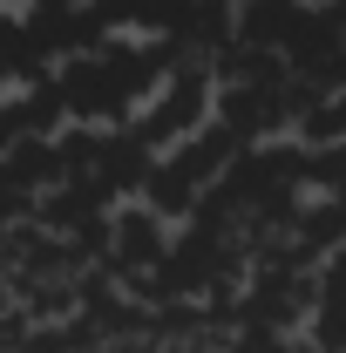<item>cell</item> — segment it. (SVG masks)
Returning <instances> with one entry per match:
<instances>
[{"instance_id": "1", "label": "cell", "mask_w": 346, "mask_h": 353, "mask_svg": "<svg viewBox=\"0 0 346 353\" xmlns=\"http://www.w3.org/2000/svg\"><path fill=\"white\" fill-rule=\"evenodd\" d=\"M183 54L176 41L163 48H95V54H75L68 68H61V102H68V116H95V123H116V116H130L136 95H150V88L170 82V61Z\"/></svg>"}, {"instance_id": "2", "label": "cell", "mask_w": 346, "mask_h": 353, "mask_svg": "<svg viewBox=\"0 0 346 353\" xmlns=\"http://www.w3.org/2000/svg\"><path fill=\"white\" fill-rule=\"evenodd\" d=\"M245 157V143H238V130H204V136H190L183 150H170L156 170H150V211L156 218H176V211H197V197L204 190H217V170H231Z\"/></svg>"}, {"instance_id": "3", "label": "cell", "mask_w": 346, "mask_h": 353, "mask_svg": "<svg viewBox=\"0 0 346 353\" xmlns=\"http://www.w3.org/2000/svg\"><path fill=\"white\" fill-rule=\"evenodd\" d=\"M204 95H211V82L197 75V68H170V82H163V95L150 102V116L136 123V136L156 150V143H176V136H190V123L204 116Z\"/></svg>"}, {"instance_id": "4", "label": "cell", "mask_w": 346, "mask_h": 353, "mask_svg": "<svg viewBox=\"0 0 346 353\" xmlns=\"http://www.w3.org/2000/svg\"><path fill=\"white\" fill-rule=\"evenodd\" d=\"M156 28L176 48H190V41L217 48L238 34V0H156Z\"/></svg>"}, {"instance_id": "5", "label": "cell", "mask_w": 346, "mask_h": 353, "mask_svg": "<svg viewBox=\"0 0 346 353\" xmlns=\"http://www.w3.org/2000/svg\"><path fill=\"white\" fill-rule=\"evenodd\" d=\"M305 7L299 0H238V41L265 48V54H285V41L299 34Z\"/></svg>"}, {"instance_id": "6", "label": "cell", "mask_w": 346, "mask_h": 353, "mask_svg": "<svg viewBox=\"0 0 346 353\" xmlns=\"http://www.w3.org/2000/svg\"><path fill=\"white\" fill-rule=\"evenodd\" d=\"M116 231H123L116 238L123 265H163V231H156V218H123Z\"/></svg>"}, {"instance_id": "7", "label": "cell", "mask_w": 346, "mask_h": 353, "mask_svg": "<svg viewBox=\"0 0 346 353\" xmlns=\"http://www.w3.org/2000/svg\"><path fill=\"white\" fill-rule=\"evenodd\" d=\"M312 340H319V353H346V285H333V292L319 299V326H312Z\"/></svg>"}, {"instance_id": "8", "label": "cell", "mask_w": 346, "mask_h": 353, "mask_svg": "<svg viewBox=\"0 0 346 353\" xmlns=\"http://www.w3.org/2000/svg\"><path fill=\"white\" fill-rule=\"evenodd\" d=\"M333 21H340V28H346V0H333Z\"/></svg>"}]
</instances>
